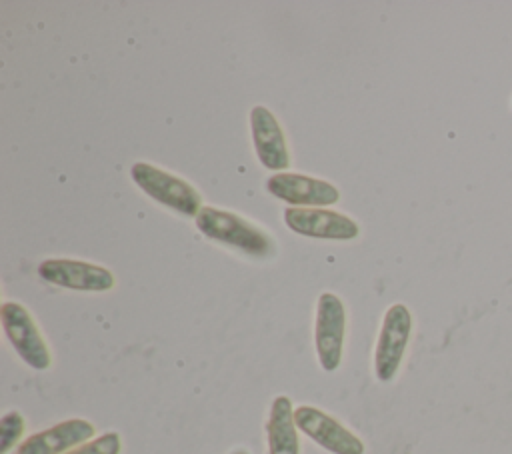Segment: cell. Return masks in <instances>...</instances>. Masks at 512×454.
I'll return each instance as SVG.
<instances>
[{"mask_svg": "<svg viewBox=\"0 0 512 454\" xmlns=\"http://www.w3.org/2000/svg\"><path fill=\"white\" fill-rule=\"evenodd\" d=\"M196 226L206 238L232 246L254 258H268L276 250L274 240L262 228L228 210L206 206L196 216Z\"/></svg>", "mask_w": 512, "mask_h": 454, "instance_id": "cell-1", "label": "cell"}, {"mask_svg": "<svg viewBox=\"0 0 512 454\" xmlns=\"http://www.w3.org/2000/svg\"><path fill=\"white\" fill-rule=\"evenodd\" d=\"M130 176L144 194H148L152 200L168 206L170 210H174L182 216H194V218L200 214L202 198L190 182H186L174 174H168L166 170L156 168L148 162L132 164Z\"/></svg>", "mask_w": 512, "mask_h": 454, "instance_id": "cell-2", "label": "cell"}, {"mask_svg": "<svg viewBox=\"0 0 512 454\" xmlns=\"http://www.w3.org/2000/svg\"><path fill=\"white\" fill-rule=\"evenodd\" d=\"M412 332V314L404 304H392L382 320L374 350V374L380 382H390L404 358Z\"/></svg>", "mask_w": 512, "mask_h": 454, "instance_id": "cell-3", "label": "cell"}, {"mask_svg": "<svg viewBox=\"0 0 512 454\" xmlns=\"http://www.w3.org/2000/svg\"><path fill=\"white\" fill-rule=\"evenodd\" d=\"M0 320L6 338L16 354L34 370H46L52 364L48 344L44 342L32 314L18 302H4Z\"/></svg>", "mask_w": 512, "mask_h": 454, "instance_id": "cell-4", "label": "cell"}, {"mask_svg": "<svg viewBox=\"0 0 512 454\" xmlns=\"http://www.w3.org/2000/svg\"><path fill=\"white\" fill-rule=\"evenodd\" d=\"M344 330H346V312H344L342 300L332 292L320 294L318 306H316L314 346H316L318 362L326 372H334L342 362Z\"/></svg>", "mask_w": 512, "mask_h": 454, "instance_id": "cell-5", "label": "cell"}, {"mask_svg": "<svg viewBox=\"0 0 512 454\" xmlns=\"http://www.w3.org/2000/svg\"><path fill=\"white\" fill-rule=\"evenodd\" d=\"M294 420L298 430L330 454H364L366 450L364 442L354 432L320 408L302 404L294 408Z\"/></svg>", "mask_w": 512, "mask_h": 454, "instance_id": "cell-6", "label": "cell"}, {"mask_svg": "<svg viewBox=\"0 0 512 454\" xmlns=\"http://www.w3.org/2000/svg\"><path fill=\"white\" fill-rule=\"evenodd\" d=\"M38 276L54 286L80 292H106L114 286V276L104 266L70 258H50L40 262Z\"/></svg>", "mask_w": 512, "mask_h": 454, "instance_id": "cell-7", "label": "cell"}, {"mask_svg": "<svg viewBox=\"0 0 512 454\" xmlns=\"http://www.w3.org/2000/svg\"><path fill=\"white\" fill-rule=\"evenodd\" d=\"M266 190L272 196H276L296 208H300V206L322 208V206L336 204L340 200L338 188L332 186L330 182L312 178V176H304V174H294V172L272 174L266 180Z\"/></svg>", "mask_w": 512, "mask_h": 454, "instance_id": "cell-8", "label": "cell"}, {"mask_svg": "<svg viewBox=\"0 0 512 454\" xmlns=\"http://www.w3.org/2000/svg\"><path fill=\"white\" fill-rule=\"evenodd\" d=\"M284 222L292 232L310 238L352 240L360 232L350 216L326 208H286Z\"/></svg>", "mask_w": 512, "mask_h": 454, "instance_id": "cell-9", "label": "cell"}, {"mask_svg": "<svg viewBox=\"0 0 512 454\" xmlns=\"http://www.w3.org/2000/svg\"><path fill=\"white\" fill-rule=\"evenodd\" d=\"M94 426L84 418L62 420L46 430L24 438L16 454H66L94 436Z\"/></svg>", "mask_w": 512, "mask_h": 454, "instance_id": "cell-10", "label": "cell"}, {"mask_svg": "<svg viewBox=\"0 0 512 454\" xmlns=\"http://www.w3.org/2000/svg\"><path fill=\"white\" fill-rule=\"evenodd\" d=\"M250 128L260 164L268 170H286L290 154L276 116L264 106H254L250 110Z\"/></svg>", "mask_w": 512, "mask_h": 454, "instance_id": "cell-11", "label": "cell"}, {"mask_svg": "<svg viewBox=\"0 0 512 454\" xmlns=\"http://www.w3.org/2000/svg\"><path fill=\"white\" fill-rule=\"evenodd\" d=\"M268 454H300L294 406L288 396H276L266 422Z\"/></svg>", "mask_w": 512, "mask_h": 454, "instance_id": "cell-12", "label": "cell"}, {"mask_svg": "<svg viewBox=\"0 0 512 454\" xmlns=\"http://www.w3.org/2000/svg\"><path fill=\"white\" fill-rule=\"evenodd\" d=\"M24 416L18 410H10L0 420V454H8L20 436L24 434Z\"/></svg>", "mask_w": 512, "mask_h": 454, "instance_id": "cell-13", "label": "cell"}, {"mask_svg": "<svg viewBox=\"0 0 512 454\" xmlns=\"http://www.w3.org/2000/svg\"><path fill=\"white\" fill-rule=\"evenodd\" d=\"M122 442H120V434L118 432H104L76 448H72L66 454H120Z\"/></svg>", "mask_w": 512, "mask_h": 454, "instance_id": "cell-14", "label": "cell"}, {"mask_svg": "<svg viewBox=\"0 0 512 454\" xmlns=\"http://www.w3.org/2000/svg\"><path fill=\"white\" fill-rule=\"evenodd\" d=\"M232 454H248V452H246V450H242V448H240V450H234V452H232Z\"/></svg>", "mask_w": 512, "mask_h": 454, "instance_id": "cell-15", "label": "cell"}, {"mask_svg": "<svg viewBox=\"0 0 512 454\" xmlns=\"http://www.w3.org/2000/svg\"><path fill=\"white\" fill-rule=\"evenodd\" d=\"M510 106H512V100H510Z\"/></svg>", "mask_w": 512, "mask_h": 454, "instance_id": "cell-16", "label": "cell"}]
</instances>
